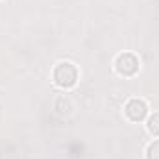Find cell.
<instances>
[{
  "instance_id": "cell-2",
  "label": "cell",
  "mask_w": 159,
  "mask_h": 159,
  "mask_svg": "<svg viewBox=\"0 0 159 159\" xmlns=\"http://www.w3.org/2000/svg\"><path fill=\"white\" fill-rule=\"evenodd\" d=\"M139 67H141L139 65V57L135 54H131V52H122L115 59V70L120 76H126V78L135 76L139 72Z\"/></svg>"
},
{
  "instance_id": "cell-5",
  "label": "cell",
  "mask_w": 159,
  "mask_h": 159,
  "mask_svg": "<svg viewBox=\"0 0 159 159\" xmlns=\"http://www.w3.org/2000/svg\"><path fill=\"white\" fill-rule=\"evenodd\" d=\"M146 159H159V139L148 144V148H146Z\"/></svg>"
},
{
  "instance_id": "cell-3",
  "label": "cell",
  "mask_w": 159,
  "mask_h": 159,
  "mask_svg": "<svg viewBox=\"0 0 159 159\" xmlns=\"http://www.w3.org/2000/svg\"><path fill=\"white\" fill-rule=\"evenodd\" d=\"M124 113L131 122H143L148 115V104L141 98H131L124 106Z\"/></svg>"
},
{
  "instance_id": "cell-1",
  "label": "cell",
  "mask_w": 159,
  "mask_h": 159,
  "mask_svg": "<svg viewBox=\"0 0 159 159\" xmlns=\"http://www.w3.org/2000/svg\"><path fill=\"white\" fill-rule=\"evenodd\" d=\"M54 81H56V85L61 87V89H70V87H74L76 81H78V69H76L72 63H69V61L57 63L56 69H54Z\"/></svg>"
},
{
  "instance_id": "cell-4",
  "label": "cell",
  "mask_w": 159,
  "mask_h": 159,
  "mask_svg": "<svg viewBox=\"0 0 159 159\" xmlns=\"http://www.w3.org/2000/svg\"><path fill=\"white\" fill-rule=\"evenodd\" d=\"M146 128H148V131H150L152 135H157V137H159V111H157V113H154V115L148 119Z\"/></svg>"
}]
</instances>
